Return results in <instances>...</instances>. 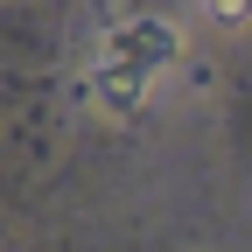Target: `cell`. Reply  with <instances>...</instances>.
<instances>
[{"mask_svg": "<svg viewBox=\"0 0 252 252\" xmlns=\"http://www.w3.org/2000/svg\"><path fill=\"white\" fill-rule=\"evenodd\" d=\"M168 63H175V28H168L161 14H133V21H119L112 35L98 42V56H91V84H98V98H105L112 112H133Z\"/></svg>", "mask_w": 252, "mask_h": 252, "instance_id": "obj_1", "label": "cell"}, {"mask_svg": "<svg viewBox=\"0 0 252 252\" xmlns=\"http://www.w3.org/2000/svg\"><path fill=\"white\" fill-rule=\"evenodd\" d=\"M203 7H210V21H224V28L252 21V0H203Z\"/></svg>", "mask_w": 252, "mask_h": 252, "instance_id": "obj_2", "label": "cell"}]
</instances>
